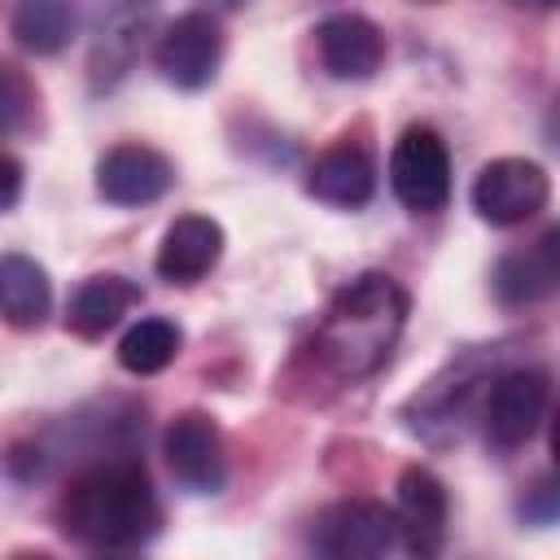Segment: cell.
Returning <instances> with one entry per match:
<instances>
[{"label":"cell","mask_w":560,"mask_h":560,"mask_svg":"<svg viewBox=\"0 0 560 560\" xmlns=\"http://www.w3.org/2000/svg\"><path fill=\"white\" fill-rule=\"evenodd\" d=\"M446 516H451V494L442 486V477L424 464H407L398 472V521L407 534V551H438L442 534H446Z\"/></svg>","instance_id":"7c38bea8"},{"label":"cell","mask_w":560,"mask_h":560,"mask_svg":"<svg viewBox=\"0 0 560 560\" xmlns=\"http://www.w3.org/2000/svg\"><path fill=\"white\" fill-rule=\"evenodd\" d=\"M389 188L416 214H433V210L446 206V197H451V153H446V140L433 127L411 122L394 140Z\"/></svg>","instance_id":"3957f363"},{"label":"cell","mask_w":560,"mask_h":560,"mask_svg":"<svg viewBox=\"0 0 560 560\" xmlns=\"http://www.w3.org/2000/svg\"><path fill=\"white\" fill-rule=\"evenodd\" d=\"M547 402H551L547 368H508V372H499L490 394H486V407H481L486 438L499 451L525 446L538 433V424L547 416Z\"/></svg>","instance_id":"8992f818"},{"label":"cell","mask_w":560,"mask_h":560,"mask_svg":"<svg viewBox=\"0 0 560 560\" xmlns=\"http://www.w3.org/2000/svg\"><path fill=\"white\" fill-rule=\"evenodd\" d=\"M311 542H315V551L337 556V560L407 551V534H402L398 512L376 503V499H346V503L328 508L319 516Z\"/></svg>","instance_id":"5b68a950"},{"label":"cell","mask_w":560,"mask_h":560,"mask_svg":"<svg viewBox=\"0 0 560 560\" xmlns=\"http://www.w3.org/2000/svg\"><path fill=\"white\" fill-rule=\"evenodd\" d=\"M521 516L534 521V525H551V521H556V481H551V477H542L534 490H525Z\"/></svg>","instance_id":"44dd1931"},{"label":"cell","mask_w":560,"mask_h":560,"mask_svg":"<svg viewBox=\"0 0 560 560\" xmlns=\"http://www.w3.org/2000/svg\"><path fill=\"white\" fill-rule=\"evenodd\" d=\"M18 197H22V166L18 158L0 153V210H9Z\"/></svg>","instance_id":"7402d4cb"},{"label":"cell","mask_w":560,"mask_h":560,"mask_svg":"<svg viewBox=\"0 0 560 560\" xmlns=\"http://www.w3.org/2000/svg\"><path fill=\"white\" fill-rule=\"evenodd\" d=\"M52 311V280L31 254H0V319L9 328H39Z\"/></svg>","instance_id":"2e32d148"},{"label":"cell","mask_w":560,"mask_h":560,"mask_svg":"<svg viewBox=\"0 0 560 560\" xmlns=\"http://www.w3.org/2000/svg\"><path fill=\"white\" fill-rule=\"evenodd\" d=\"M153 61L162 70L166 83L184 88V92H201L214 83L219 74V61H223V31H219V18L206 13V9H192V13H179L158 48H153Z\"/></svg>","instance_id":"52a82bcc"},{"label":"cell","mask_w":560,"mask_h":560,"mask_svg":"<svg viewBox=\"0 0 560 560\" xmlns=\"http://www.w3.org/2000/svg\"><path fill=\"white\" fill-rule=\"evenodd\" d=\"M306 188L311 197H319L324 206H337V210H359L376 197V162L363 144L354 140H341L332 149H324L315 162H311V175H306Z\"/></svg>","instance_id":"4fadbf2b"},{"label":"cell","mask_w":560,"mask_h":560,"mask_svg":"<svg viewBox=\"0 0 560 560\" xmlns=\"http://www.w3.org/2000/svg\"><path fill=\"white\" fill-rule=\"evenodd\" d=\"M315 52H319V66L332 79L359 83V79H372L381 70V61H385V35L363 13H328L315 26Z\"/></svg>","instance_id":"30bf717a"},{"label":"cell","mask_w":560,"mask_h":560,"mask_svg":"<svg viewBox=\"0 0 560 560\" xmlns=\"http://www.w3.org/2000/svg\"><path fill=\"white\" fill-rule=\"evenodd\" d=\"M560 232H547L542 241L525 245V249H512L494 262V298L503 306H534L542 298L556 293V280H560V249H556Z\"/></svg>","instance_id":"5bb4252c"},{"label":"cell","mask_w":560,"mask_h":560,"mask_svg":"<svg viewBox=\"0 0 560 560\" xmlns=\"http://www.w3.org/2000/svg\"><path fill=\"white\" fill-rule=\"evenodd\" d=\"M57 525L70 542L92 551H136L162 529V503L144 464L105 459L66 481Z\"/></svg>","instance_id":"6da1fadb"},{"label":"cell","mask_w":560,"mask_h":560,"mask_svg":"<svg viewBox=\"0 0 560 560\" xmlns=\"http://www.w3.org/2000/svg\"><path fill=\"white\" fill-rule=\"evenodd\" d=\"M35 105H39V92L26 79V70H18L13 61H0V140L26 131L35 118Z\"/></svg>","instance_id":"ffe728a7"},{"label":"cell","mask_w":560,"mask_h":560,"mask_svg":"<svg viewBox=\"0 0 560 560\" xmlns=\"http://www.w3.org/2000/svg\"><path fill=\"white\" fill-rule=\"evenodd\" d=\"M162 455L171 477L192 494H219L228 486L223 433L210 411H179L162 433Z\"/></svg>","instance_id":"ba28073f"},{"label":"cell","mask_w":560,"mask_h":560,"mask_svg":"<svg viewBox=\"0 0 560 560\" xmlns=\"http://www.w3.org/2000/svg\"><path fill=\"white\" fill-rule=\"evenodd\" d=\"M74 26L79 13L70 0H18L9 18V35L35 57H57L74 39Z\"/></svg>","instance_id":"e0dca14e"},{"label":"cell","mask_w":560,"mask_h":560,"mask_svg":"<svg viewBox=\"0 0 560 560\" xmlns=\"http://www.w3.org/2000/svg\"><path fill=\"white\" fill-rule=\"evenodd\" d=\"M179 346H184V332H179L175 319H166V315H144V319H136V324L122 332V341H118V363H122V372H131V376H158V372H166V368L175 363Z\"/></svg>","instance_id":"ac0fdd59"},{"label":"cell","mask_w":560,"mask_h":560,"mask_svg":"<svg viewBox=\"0 0 560 560\" xmlns=\"http://www.w3.org/2000/svg\"><path fill=\"white\" fill-rule=\"evenodd\" d=\"M149 22V4L144 9H136V4H122L105 26H101V39H96V48H92V83L96 88H114L122 74H127V66H131V57H136V48H140V26Z\"/></svg>","instance_id":"d6986e66"},{"label":"cell","mask_w":560,"mask_h":560,"mask_svg":"<svg viewBox=\"0 0 560 560\" xmlns=\"http://www.w3.org/2000/svg\"><path fill=\"white\" fill-rule=\"evenodd\" d=\"M136 302H140V284H136V280L114 276V271L88 276V280L74 289L70 306H66V328H70L74 337H83V341H101Z\"/></svg>","instance_id":"9a60e30c"},{"label":"cell","mask_w":560,"mask_h":560,"mask_svg":"<svg viewBox=\"0 0 560 560\" xmlns=\"http://www.w3.org/2000/svg\"><path fill=\"white\" fill-rule=\"evenodd\" d=\"M407 319V293L394 276L363 271L350 284H341L315 328V359L337 381H363L372 376Z\"/></svg>","instance_id":"7a4b0ae2"},{"label":"cell","mask_w":560,"mask_h":560,"mask_svg":"<svg viewBox=\"0 0 560 560\" xmlns=\"http://www.w3.org/2000/svg\"><path fill=\"white\" fill-rule=\"evenodd\" d=\"M223 258V228L210 214H179L158 245V276L166 284H197L201 276H210Z\"/></svg>","instance_id":"8fae6325"},{"label":"cell","mask_w":560,"mask_h":560,"mask_svg":"<svg viewBox=\"0 0 560 560\" xmlns=\"http://www.w3.org/2000/svg\"><path fill=\"white\" fill-rule=\"evenodd\" d=\"M175 166L153 144H114L96 162V192L109 206H153L171 192Z\"/></svg>","instance_id":"9c48e42d"},{"label":"cell","mask_w":560,"mask_h":560,"mask_svg":"<svg viewBox=\"0 0 560 560\" xmlns=\"http://www.w3.org/2000/svg\"><path fill=\"white\" fill-rule=\"evenodd\" d=\"M219 4H241V0H219Z\"/></svg>","instance_id":"603a6c76"},{"label":"cell","mask_w":560,"mask_h":560,"mask_svg":"<svg viewBox=\"0 0 560 560\" xmlns=\"http://www.w3.org/2000/svg\"><path fill=\"white\" fill-rule=\"evenodd\" d=\"M551 201V175L529 158H494L472 179V210L490 228L529 223Z\"/></svg>","instance_id":"277c9868"}]
</instances>
